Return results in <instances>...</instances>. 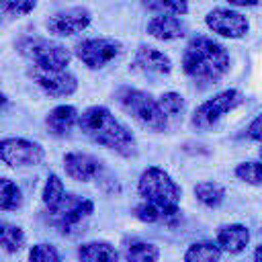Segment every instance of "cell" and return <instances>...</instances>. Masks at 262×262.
Wrapping results in <instances>:
<instances>
[{"mask_svg": "<svg viewBox=\"0 0 262 262\" xmlns=\"http://www.w3.org/2000/svg\"><path fill=\"white\" fill-rule=\"evenodd\" d=\"M27 237H25V231L14 225V223H8V221H0V246L8 252V254H14L18 252L23 246H25Z\"/></svg>", "mask_w": 262, "mask_h": 262, "instance_id": "21", "label": "cell"}, {"mask_svg": "<svg viewBox=\"0 0 262 262\" xmlns=\"http://www.w3.org/2000/svg\"><path fill=\"white\" fill-rule=\"evenodd\" d=\"M45 151L39 143L23 139V137H8L0 139V160L6 166H37L41 164Z\"/></svg>", "mask_w": 262, "mask_h": 262, "instance_id": "7", "label": "cell"}, {"mask_svg": "<svg viewBox=\"0 0 262 262\" xmlns=\"http://www.w3.org/2000/svg\"><path fill=\"white\" fill-rule=\"evenodd\" d=\"M78 119H80V117H78V111H76L74 106L61 104V106H55V108L47 115L45 123H47V129H49L53 135L63 137V135L70 133V129L74 127V123H76Z\"/></svg>", "mask_w": 262, "mask_h": 262, "instance_id": "17", "label": "cell"}, {"mask_svg": "<svg viewBox=\"0 0 262 262\" xmlns=\"http://www.w3.org/2000/svg\"><path fill=\"white\" fill-rule=\"evenodd\" d=\"M63 194H66V188H63V182L59 180V176L57 174H49L47 182L43 186V203H45V207L49 211H53L59 205V201L63 199Z\"/></svg>", "mask_w": 262, "mask_h": 262, "instance_id": "24", "label": "cell"}, {"mask_svg": "<svg viewBox=\"0 0 262 262\" xmlns=\"http://www.w3.org/2000/svg\"><path fill=\"white\" fill-rule=\"evenodd\" d=\"M4 102H6V96H4V94H2V92H0V108H2V106H4Z\"/></svg>", "mask_w": 262, "mask_h": 262, "instance_id": "34", "label": "cell"}, {"mask_svg": "<svg viewBox=\"0 0 262 262\" xmlns=\"http://www.w3.org/2000/svg\"><path fill=\"white\" fill-rule=\"evenodd\" d=\"M194 194H196V199L203 203V205H207V207H219L221 203H223V199H225V188L219 184V182H199L196 186H194Z\"/></svg>", "mask_w": 262, "mask_h": 262, "instance_id": "22", "label": "cell"}, {"mask_svg": "<svg viewBox=\"0 0 262 262\" xmlns=\"http://www.w3.org/2000/svg\"><path fill=\"white\" fill-rule=\"evenodd\" d=\"M117 100L119 104L133 117L137 119L143 127L151 129V131H166L168 127V117L164 115V111L160 108V102L156 98H151L147 92L137 90V88H121L117 92Z\"/></svg>", "mask_w": 262, "mask_h": 262, "instance_id": "4", "label": "cell"}, {"mask_svg": "<svg viewBox=\"0 0 262 262\" xmlns=\"http://www.w3.org/2000/svg\"><path fill=\"white\" fill-rule=\"evenodd\" d=\"M92 211H94L92 201L80 199V196H76V194H68V192H66L63 199L59 201V205H57L53 211H49V213L57 217L59 227L66 231L68 227H74V225H78L82 219H86Z\"/></svg>", "mask_w": 262, "mask_h": 262, "instance_id": "11", "label": "cell"}, {"mask_svg": "<svg viewBox=\"0 0 262 262\" xmlns=\"http://www.w3.org/2000/svg\"><path fill=\"white\" fill-rule=\"evenodd\" d=\"M4 2H6V0H0V6H4Z\"/></svg>", "mask_w": 262, "mask_h": 262, "instance_id": "35", "label": "cell"}, {"mask_svg": "<svg viewBox=\"0 0 262 262\" xmlns=\"http://www.w3.org/2000/svg\"><path fill=\"white\" fill-rule=\"evenodd\" d=\"M63 168H66V174L70 178L80 180V182H88L100 174V162L94 156L82 154V151L66 154L63 156Z\"/></svg>", "mask_w": 262, "mask_h": 262, "instance_id": "13", "label": "cell"}, {"mask_svg": "<svg viewBox=\"0 0 262 262\" xmlns=\"http://www.w3.org/2000/svg\"><path fill=\"white\" fill-rule=\"evenodd\" d=\"M23 205V192L16 182L0 178V211H16Z\"/></svg>", "mask_w": 262, "mask_h": 262, "instance_id": "23", "label": "cell"}, {"mask_svg": "<svg viewBox=\"0 0 262 262\" xmlns=\"http://www.w3.org/2000/svg\"><path fill=\"white\" fill-rule=\"evenodd\" d=\"M248 137L262 143V115H258V117L248 125Z\"/></svg>", "mask_w": 262, "mask_h": 262, "instance_id": "31", "label": "cell"}, {"mask_svg": "<svg viewBox=\"0 0 262 262\" xmlns=\"http://www.w3.org/2000/svg\"><path fill=\"white\" fill-rule=\"evenodd\" d=\"M137 190L145 201L154 203L164 213V217H174L178 213L182 190L162 168L149 166L147 170H143L137 182Z\"/></svg>", "mask_w": 262, "mask_h": 262, "instance_id": "3", "label": "cell"}, {"mask_svg": "<svg viewBox=\"0 0 262 262\" xmlns=\"http://www.w3.org/2000/svg\"><path fill=\"white\" fill-rule=\"evenodd\" d=\"M158 102H160V108L164 111L166 117H178V115L184 111V106H186L184 98H182L180 94H176V92H166V94H162Z\"/></svg>", "mask_w": 262, "mask_h": 262, "instance_id": "26", "label": "cell"}, {"mask_svg": "<svg viewBox=\"0 0 262 262\" xmlns=\"http://www.w3.org/2000/svg\"><path fill=\"white\" fill-rule=\"evenodd\" d=\"M229 4L233 6H256V4H262V0H227Z\"/></svg>", "mask_w": 262, "mask_h": 262, "instance_id": "32", "label": "cell"}, {"mask_svg": "<svg viewBox=\"0 0 262 262\" xmlns=\"http://www.w3.org/2000/svg\"><path fill=\"white\" fill-rule=\"evenodd\" d=\"M254 262H262V244L256 248V252H254Z\"/></svg>", "mask_w": 262, "mask_h": 262, "instance_id": "33", "label": "cell"}, {"mask_svg": "<svg viewBox=\"0 0 262 262\" xmlns=\"http://www.w3.org/2000/svg\"><path fill=\"white\" fill-rule=\"evenodd\" d=\"M260 158H262V147H260Z\"/></svg>", "mask_w": 262, "mask_h": 262, "instance_id": "36", "label": "cell"}, {"mask_svg": "<svg viewBox=\"0 0 262 262\" xmlns=\"http://www.w3.org/2000/svg\"><path fill=\"white\" fill-rule=\"evenodd\" d=\"M29 262H61L59 252L51 244H37L29 252Z\"/></svg>", "mask_w": 262, "mask_h": 262, "instance_id": "27", "label": "cell"}, {"mask_svg": "<svg viewBox=\"0 0 262 262\" xmlns=\"http://www.w3.org/2000/svg\"><path fill=\"white\" fill-rule=\"evenodd\" d=\"M80 129L98 145L115 149L121 156L135 154V137L133 133L104 106H90L78 119Z\"/></svg>", "mask_w": 262, "mask_h": 262, "instance_id": "2", "label": "cell"}, {"mask_svg": "<svg viewBox=\"0 0 262 262\" xmlns=\"http://www.w3.org/2000/svg\"><path fill=\"white\" fill-rule=\"evenodd\" d=\"M242 100H244V96H242L239 90H223V92L215 94L213 98L205 100L194 111V115L190 119V125L194 129H203V131L211 129L223 115H227L233 108H237L242 104Z\"/></svg>", "mask_w": 262, "mask_h": 262, "instance_id": "5", "label": "cell"}, {"mask_svg": "<svg viewBox=\"0 0 262 262\" xmlns=\"http://www.w3.org/2000/svg\"><path fill=\"white\" fill-rule=\"evenodd\" d=\"M123 258L125 262H158L160 248L149 242H131L127 244Z\"/></svg>", "mask_w": 262, "mask_h": 262, "instance_id": "20", "label": "cell"}, {"mask_svg": "<svg viewBox=\"0 0 262 262\" xmlns=\"http://www.w3.org/2000/svg\"><path fill=\"white\" fill-rule=\"evenodd\" d=\"M31 76L49 96H70L78 88L76 78L66 70H43L35 66Z\"/></svg>", "mask_w": 262, "mask_h": 262, "instance_id": "9", "label": "cell"}, {"mask_svg": "<svg viewBox=\"0 0 262 262\" xmlns=\"http://www.w3.org/2000/svg\"><path fill=\"white\" fill-rule=\"evenodd\" d=\"M184 31H186L184 25L176 16H170V14H158L147 23V33L162 41L178 39L184 35Z\"/></svg>", "mask_w": 262, "mask_h": 262, "instance_id": "16", "label": "cell"}, {"mask_svg": "<svg viewBox=\"0 0 262 262\" xmlns=\"http://www.w3.org/2000/svg\"><path fill=\"white\" fill-rule=\"evenodd\" d=\"M80 262H119V252L108 242H86L78 248Z\"/></svg>", "mask_w": 262, "mask_h": 262, "instance_id": "18", "label": "cell"}, {"mask_svg": "<svg viewBox=\"0 0 262 262\" xmlns=\"http://www.w3.org/2000/svg\"><path fill=\"white\" fill-rule=\"evenodd\" d=\"M121 43L115 39L98 37V39H86L76 45V55L80 61H84L92 70H100L106 63H111L119 53H121Z\"/></svg>", "mask_w": 262, "mask_h": 262, "instance_id": "8", "label": "cell"}, {"mask_svg": "<svg viewBox=\"0 0 262 262\" xmlns=\"http://www.w3.org/2000/svg\"><path fill=\"white\" fill-rule=\"evenodd\" d=\"M133 70L141 72V74H158V76H164V74H170L172 70V61L168 55H164L162 51L154 49V47H145L141 45L135 53V59H133Z\"/></svg>", "mask_w": 262, "mask_h": 262, "instance_id": "14", "label": "cell"}, {"mask_svg": "<svg viewBox=\"0 0 262 262\" xmlns=\"http://www.w3.org/2000/svg\"><path fill=\"white\" fill-rule=\"evenodd\" d=\"M145 4L154 10H164L170 14H186L188 12L186 0H145Z\"/></svg>", "mask_w": 262, "mask_h": 262, "instance_id": "28", "label": "cell"}, {"mask_svg": "<svg viewBox=\"0 0 262 262\" xmlns=\"http://www.w3.org/2000/svg\"><path fill=\"white\" fill-rule=\"evenodd\" d=\"M35 4H37V0H6L4 2V10L8 12V14H27V12H31L33 8H35Z\"/></svg>", "mask_w": 262, "mask_h": 262, "instance_id": "30", "label": "cell"}, {"mask_svg": "<svg viewBox=\"0 0 262 262\" xmlns=\"http://www.w3.org/2000/svg\"><path fill=\"white\" fill-rule=\"evenodd\" d=\"M182 70L196 84H217L229 72V53L221 43L205 35H196L184 49Z\"/></svg>", "mask_w": 262, "mask_h": 262, "instance_id": "1", "label": "cell"}, {"mask_svg": "<svg viewBox=\"0 0 262 262\" xmlns=\"http://www.w3.org/2000/svg\"><path fill=\"white\" fill-rule=\"evenodd\" d=\"M248 242H250V231L246 225L229 223V225L219 227V231H217V244L223 252L239 254L242 250H246Z\"/></svg>", "mask_w": 262, "mask_h": 262, "instance_id": "15", "label": "cell"}, {"mask_svg": "<svg viewBox=\"0 0 262 262\" xmlns=\"http://www.w3.org/2000/svg\"><path fill=\"white\" fill-rule=\"evenodd\" d=\"M135 215H137V219H141L145 223H156V221H160L164 217V213L149 201H143L141 205H137L135 207Z\"/></svg>", "mask_w": 262, "mask_h": 262, "instance_id": "29", "label": "cell"}, {"mask_svg": "<svg viewBox=\"0 0 262 262\" xmlns=\"http://www.w3.org/2000/svg\"><path fill=\"white\" fill-rule=\"evenodd\" d=\"M207 27L221 35V37H229V39H239L248 33V20L246 16H242L239 12L233 10H225V8H215L207 14Z\"/></svg>", "mask_w": 262, "mask_h": 262, "instance_id": "10", "label": "cell"}, {"mask_svg": "<svg viewBox=\"0 0 262 262\" xmlns=\"http://www.w3.org/2000/svg\"><path fill=\"white\" fill-rule=\"evenodd\" d=\"M235 176L248 184H262V162H242L235 166Z\"/></svg>", "mask_w": 262, "mask_h": 262, "instance_id": "25", "label": "cell"}, {"mask_svg": "<svg viewBox=\"0 0 262 262\" xmlns=\"http://www.w3.org/2000/svg\"><path fill=\"white\" fill-rule=\"evenodd\" d=\"M90 25V12L86 8H70V10H61L53 16H49L47 20V29L53 35H74L80 33L82 29H86Z\"/></svg>", "mask_w": 262, "mask_h": 262, "instance_id": "12", "label": "cell"}, {"mask_svg": "<svg viewBox=\"0 0 262 262\" xmlns=\"http://www.w3.org/2000/svg\"><path fill=\"white\" fill-rule=\"evenodd\" d=\"M20 51L43 70H66L72 59V53L63 45L49 39H27L20 45Z\"/></svg>", "mask_w": 262, "mask_h": 262, "instance_id": "6", "label": "cell"}, {"mask_svg": "<svg viewBox=\"0 0 262 262\" xmlns=\"http://www.w3.org/2000/svg\"><path fill=\"white\" fill-rule=\"evenodd\" d=\"M221 248L213 242H194L184 252V262H219L221 260Z\"/></svg>", "mask_w": 262, "mask_h": 262, "instance_id": "19", "label": "cell"}]
</instances>
